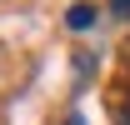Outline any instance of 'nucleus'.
I'll return each mask as SVG.
<instances>
[{
	"label": "nucleus",
	"mask_w": 130,
	"mask_h": 125,
	"mask_svg": "<svg viewBox=\"0 0 130 125\" xmlns=\"http://www.w3.org/2000/svg\"><path fill=\"white\" fill-rule=\"evenodd\" d=\"M95 5H90V0H75V5H70V10H65V25H70V30H90V25H95Z\"/></svg>",
	"instance_id": "obj_1"
},
{
	"label": "nucleus",
	"mask_w": 130,
	"mask_h": 125,
	"mask_svg": "<svg viewBox=\"0 0 130 125\" xmlns=\"http://www.w3.org/2000/svg\"><path fill=\"white\" fill-rule=\"evenodd\" d=\"M65 125H85V120H80V115H65Z\"/></svg>",
	"instance_id": "obj_4"
},
{
	"label": "nucleus",
	"mask_w": 130,
	"mask_h": 125,
	"mask_svg": "<svg viewBox=\"0 0 130 125\" xmlns=\"http://www.w3.org/2000/svg\"><path fill=\"white\" fill-rule=\"evenodd\" d=\"M110 15L115 20H130V0H110Z\"/></svg>",
	"instance_id": "obj_3"
},
{
	"label": "nucleus",
	"mask_w": 130,
	"mask_h": 125,
	"mask_svg": "<svg viewBox=\"0 0 130 125\" xmlns=\"http://www.w3.org/2000/svg\"><path fill=\"white\" fill-rule=\"evenodd\" d=\"M125 125H130V120H125Z\"/></svg>",
	"instance_id": "obj_5"
},
{
	"label": "nucleus",
	"mask_w": 130,
	"mask_h": 125,
	"mask_svg": "<svg viewBox=\"0 0 130 125\" xmlns=\"http://www.w3.org/2000/svg\"><path fill=\"white\" fill-rule=\"evenodd\" d=\"M90 70H95V55H75V75L90 80Z\"/></svg>",
	"instance_id": "obj_2"
}]
</instances>
